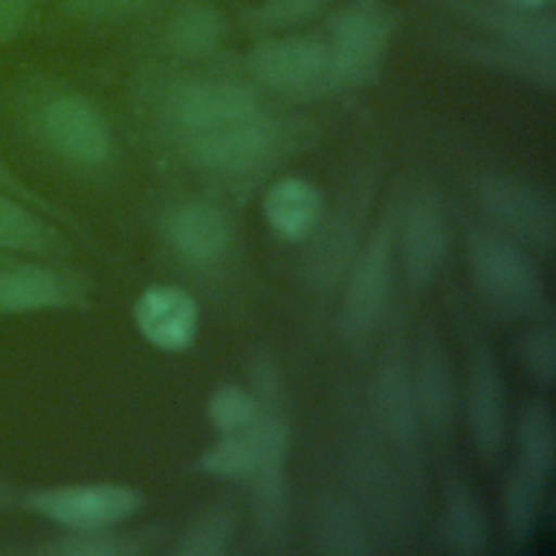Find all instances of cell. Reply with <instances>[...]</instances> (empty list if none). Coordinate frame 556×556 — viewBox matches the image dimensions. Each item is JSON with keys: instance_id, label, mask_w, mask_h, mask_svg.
<instances>
[{"instance_id": "35", "label": "cell", "mask_w": 556, "mask_h": 556, "mask_svg": "<svg viewBox=\"0 0 556 556\" xmlns=\"http://www.w3.org/2000/svg\"><path fill=\"white\" fill-rule=\"evenodd\" d=\"M0 191H7V193H11V195L22 198L24 202L33 204L35 208H39L41 213H46V215L52 217V219L59 217L56 211L50 208V204L46 202V198H41L33 187H28V185L17 176V172L9 165V161L4 159L2 152H0Z\"/></svg>"}, {"instance_id": "8", "label": "cell", "mask_w": 556, "mask_h": 556, "mask_svg": "<svg viewBox=\"0 0 556 556\" xmlns=\"http://www.w3.org/2000/svg\"><path fill=\"white\" fill-rule=\"evenodd\" d=\"M437 7L465 17L482 33L543 65L554 67L556 24L545 11H521L495 0H432Z\"/></svg>"}, {"instance_id": "30", "label": "cell", "mask_w": 556, "mask_h": 556, "mask_svg": "<svg viewBox=\"0 0 556 556\" xmlns=\"http://www.w3.org/2000/svg\"><path fill=\"white\" fill-rule=\"evenodd\" d=\"M258 410L261 402L256 400V395L237 384H226L217 389L208 400V419L219 434L241 432L252 424Z\"/></svg>"}, {"instance_id": "4", "label": "cell", "mask_w": 556, "mask_h": 556, "mask_svg": "<svg viewBox=\"0 0 556 556\" xmlns=\"http://www.w3.org/2000/svg\"><path fill=\"white\" fill-rule=\"evenodd\" d=\"M248 67L261 85L291 98H315L341 87L330 48L317 35L267 37L250 50Z\"/></svg>"}, {"instance_id": "5", "label": "cell", "mask_w": 556, "mask_h": 556, "mask_svg": "<svg viewBox=\"0 0 556 556\" xmlns=\"http://www.w3.org/2000/svg\"><path fill=\"white\" fill-rule=\"evenodd\" d=\"M393 282V228L384 219L352 258L339 306V330L354 348H363L384 313Z\"/></svg>"}, {"instance_id": "6", "label": "cell", "mask_w": 556, "mask_h": 556, "mask_svg": "<svg viewBox=\"0 0 556 556\" xmlns=\"http://www.w3.org/2000/svg\"><path fill=\"white\" fill-rule=\"evenodd\" d=\"M22 506L72 532H85L109 530L132 517L143 506V497L128 484L89 482L30 491Z\"/></svg>"}, {"instance_id": "31", "label": "cell", "mask_w": 556, "mask_h": 556, "mask_svg": "<svg viewBox=\"0 0 556 556\" xmlns=\"http://www.w3.org/2000/svg\"><path fill=\"white\" fill-rule=\"evenodd\" d=\"M46 552L63 554V556H124L141 552V545L135 536L111 534L104 530H85L74 532L70 536L59 539L56 543L48 545Z\"/></svg>"}, {"instance_id": "27", "label": "cell", "mask_w": 556, "mask_h": 556, "mask_svg": "<svg viewBox=\"0 0 556 556\" xmlns=\"http://www.w3.org/2000/svg\"><path fill=\"white\" fill-rule=\"evenodd\" d=\"M237 532V517L230 506H211L198 515L180 534L176 556H219L228 552Z\"/></svg>"}, {"instance_id": "21", "label": "cell", "mask_w": 556, "mask_h": 556, "mask_svg": "<svg viewBox=\"0 0 556 556\" xmlns=\"http://www.w3.org/2000/svg\"><path fill=\"white\" fill-rule=\"evenodd\" d=\"M169 243L191 261H213L230 239L226 215L204 202H191L176 208L167 222Z\"/></svg>"}, {"instance_id": "32", "label": "cell", "mask_w": 556, "mask_h": 556, "mask_svg": "<svg viewBox=\"0 0 556 556\" xmlns=\"http://www.w3.org/2000/svg\"><path fill=\"white\" fill-rule=\"evenodd\" d=\"M152 0H56V15L70 22H115L135 17L148 9Z\"/></svg>"}, {"instance_id": "2", "label": "cell", "mask_w": 556, "mask_h": 556, "mask_svg": "<svg viewBox=\"0 0 556 556\" xmlns=\"http://www.w3.org/2000/svg\"><path fill=\"white\" fill-rule=\"evenodd\" d=\"M467 258L476 289L508 317H536L547 306L541 276L517 241L497 228L467 226Z\"/></svg>"}, {"instance_id": "28", "label": "cell", "mask_w": 556, "mask_h": 556, "mask_svg": "<svg viewBox=\"0 0 556 556\" xmlns=\"http://www.w3.org/2000/svg\"><path fill=\"white\" fill-rule=\"evenodd\" d=\"M332 2L334 0H263L243 13V22L256 33H285L319 17Z\"/></svg>"}, {"instance_id": "17", "label": "cell", "mask_w": 556, "mask_h": 556, "mask_svg": "<svg viewBox=\"0 0 556 556\" xmlns=\"http://www.w3.org/2000/svg\"><path fill=\"white\" fill-rule=\"evenodd\" d=\"M67 241L54 219L17 195L0 191V252L28 256H56Z\"/></svg>"}, {"instance_id": "36", "label": "cell", "mask_w": 556, "mask_h": 556, "mask_svg": "<svg viewBox=\"0 0 556 556\" xmlns=\"http://www.w3.org/2000/svg\"><path fill=\"white\" fill-rule=\"evenodd\" d=\"M495 2H502L513 9H521V11H547L554 4V0H495Z\"/></svg>"}, {"instance_id": "22", "label": "cell", "mask_w": 556, "mask_h": 556, "mask_svg": "<svg viewBox=\"0 0 556 556\" xmlns=\"http://www.w3.org/2000/svg\"><path fill=\"white\" fill-rule=\"evenodd\" d=\"M315 239L308 250V276L317 287H332L354 258L358 239V215L350 204L341 206L324 226H315Z\"/></svg>"}, {"instance_id": "11", "label": "cell", "mask_w": 556, "mask_h": 556, "mask_svg": "<svg viewBox=\"0 0 556 556\" xmlns=\"http://www.w3.org/2000/svg\"><path fill=\"white\" fill-rule=\"evenodd\" d=\"M371 402L382 434L397 450L410 454L419 441L421 419L415 402L410 363L400 345H391L382 354L374 376Z\"/></svg>"}, {"instance_id": "19", "label": "cell", "mask_w": 556, "mask_h": 556, "mask_svg": "<svg viewBox=\"0 0 556 556\" xmlns=\"http://www.w3.org/2000/svg\"><path fill=\"white\" fill-rule=\"evenodd\" d=\"M311 543L330 556H363L371 552V536L356 506L337 493L324 495L311 519Z\"/></svg>"}, {"instance_id": "7", "label": "cell", "mask_w": 556, "mask_h": 556, "mask_svg": "<svg viewBox=\"0 0 556 556\" xmlns=\"http://www.w3.org/2000/svg\"><path fill=\"white\" fill-rule=\"evenodd\" d=\"M478 200L497 230L521 248L545 256L554 252V206L541 191L508 176H486L478 187Z\"/></svg>"}, {"instance_id": "15", "label": "cell", "mask_w": 556, "mask_h": 556, "mask_svg": "<svg viewBox=\"0 0 556 556\" xmlns=\"http://www.w3.org/2000/svg\"><path fill=\"white\" fill-rule=\"evenodd\" d=\"M132 317L137 330L154 348L165 352H182L195 341L200 311L195 300L185 289L154 285L137 298Z\"/></svg>"}, {"instance_id": "16", "label": "cell", "mask_w": 556, "mask_h": 556, "mask_svg": "<svg viewBox=\"0 0 556 556\" xmlns=\"http://www.w3.org/2000/svg\"><path fill=\"white\" fill-rule=\"evenodd\" d=\"M410 374L421 426L432 432H447L454 419L456 387L447 352L437 332H426L421 337Z\"/></svg>"}, {"instance_id": "12", "label": "cell", "mask_w": 556, "mask_h": 556, "mask_svg": "<svg viewBox=\"0 0 556 556\" xmlns=\"http://www.w3.org/2000/svg\"><path fill=\"white\" fill-rule=\"evenodd\" d=\"M256 96L230 80H195L180 87L172 102L169 115L182 137H193L224 124L258 113Z\"/></svg>"}, {"instance_id": "25", "label": "cell", "mask_w": 556, "mask_h": 556, "mask_svg": "<svg viewBox=\"0 0 556 556\" xmlns=\"http://www.w3.org/2000/svg\"><path fill=\"white\" fill-rule=\"evenodd\" d=\"M517 445H519V463L530 478H534L541 486H547L554 473L556 458V437H554V417L552 408L545 402H532L521 413L517 426Z\"/></svg>"}, {"instance_id": "3", "label": "cell", "mask_w": 556, "mask_h": 556, "mask_svg": "<svg viewBox=\"0 0 556 556\" xmlns=\"http://www.w3.org/2000/svg\"><path fill=\"white\" fill-rule=\"evenodd\" d=\"M395 24V11L384 0H350L330 17L324 39L341 87L369 83L380 72Z\"/></svg>"}, {"instance_id": "18", "label": "cell", "mask_w": 556, "mask_h": 556, "mask_svg": "<svg viewBox=\"0 0 556 556\" xmlns=\"http://www.w3.org/2000/svg\"><path fill=\"white\" fill-rule=\"evenodd\" d=\"M441 541L452 554H482L489 543V523L482 502L463 476H452L445 484L441 513Z\"/></svg>"}, {"instance_id": "29", "label": "cell", "mask_w": 556, "mask_h": 556, "mask_svg": "<svg viewBox=\"0 0 556 556\" xmlns=\"http://www.w3.org/2000/svg\"><path fill=\"white\" fill-rule=\"evenodd\" d=\"M198 469L213 478L250 480L256 471V463L243 432H230L222 434L211 447L202 452Z\"/></svg>"}, {"instance_id": "14", "label": "cell", "mask_w": 556, "mask_h": 556, "mask_svg": "<svg viewBox=\"0 0 556 556\" xmlns=\"http://www.w3.org/2000/svg\"><path fill=\"white\" fill-rule=\"evenodd\" d=\"M467 421L473 447L486 463L497 460L506 437V389L493 354H471L467 374Z\"/></svg>"}, {"instance_id": "9", "label": "cell", "mask_w": 556, "mask_h": 556, "mask_svg": "<svg viewBox=\"0 0 556 556\" xmlns=\"http://www.w3.org/2000/svg\"><path fill=\"white\" fill-rule=\"evenodd\" d=\"M276 126L263 111L187 137L191 159L215 174H243L261 165L276 148Z\"/></svg>"}, {"instance_id": "10", "label": "cell", "mask_w": 556, "mask_h": 556, "mask_svg": "<svg viewBox=\"0 0 556 556\" xmlns=\"http://www.w3.org/2000/svg\"><path fill=\"white\" fill-rule=\"evenodd\" d=\"M85 287L78 276L33 261L0 263V315H26L80 306Z\"/></svg>"}, {"instance_id": "26", "label": "cell", "mask_w": 556, "mask_h": 556, "mask_svg": "<svg viewBox=\"0 0 556 556\" xmlns=\"http://www.w3.org/2000/svg\"><path fill=\"white\" fill-rule=\"evenodd\" d=\"M543 486L517 465L508 471L502 489V519L513 545H523L532 539L539 523Z\"/></svg>"}, {"instance_id": "37", "label": "cell", "mask_w": 556, "mask_h": 556, "mask_svg": "<svg viewBox=\"0 0 556 556\" xmlns=\"http://www.w3.org/2000/svg\"><path fill=\"white\" fill-rule=\"evenodd\" d=\"M4 261H11V256L4 254V252H0V263H4Z\"/></svg>"}, {"instance_id": "33", "label": "cell", "mask_w": 556, "mask_h": 556, "mask_svg": "<svg viewBox=\"0 0 556 556\" xmlns=\"http://www.w3.org/2000/svg\"><path fill=\"white\" fill-rule=\"evenodd\" d=\"M521 358L528 374L549 387L556 371V332L552 324H541L526 334L521 343Z\"/></svg>"}, {"instance_id": "13", "label": "cell", "mask_w": 556, "mask_h": 556, "mask_svg": "<svg viewBox=\"0 0 556 556\" xmlns=\"http://www.w3.org/2000/svg\"><path fill=\"white\" fill-rule=\"evenodd\" d=\"M447 250V224L443 208L430 191L415 193L400 222V254L406 280L415 289L432 282Z\"/></svg>"}, {"instance_id": "34", "label": "cell", "mask_w": 556, "mask_h": 556, "mask_svg": "<svg viewBox=\"0 0 556 556\" xmlns=\"http://www.w3.org/2000/svg\"><path fill=\"white\" fill-rule=\"evenodd\" d=\"M50 0H0V48L28 35Z\"/></svg>"}, {"instance_id": "1", "label": "cell", "mask_w": 556, "mask_h": 556, "mask_svg": "<svg viewBox=\"0 0 556 556\" xmlns=\"http://www.w3.org/2000/svg\"><path fill=\"white\" fill-rule=\"evenodd\" d=\"M26 126L50 154L74 167H100L113 150L106 117L78 91L54 87L35 91L26 100Z\"/></svg>"}, {"instance_id": "24", "label": "cell", "mask_w": 556, "mask_h": 556, "mask_svg": "<svg viewBox=\"0 0 556 556\" xmlns=\"http://www.w3.org/2000/svg\"><path fill=\"white\" fill-rule=\"evenodd\" d=\"M167 43L182 59L208 56L224 37V17L206 0L180 4L167 24Z\"/></svg>"}, {"instance_id": "23", "label": "cell", "mask_w": 556, "mask_h": 556, "mask_svg": "<svg viewBox=\"0 0 556 556\" xmlns=\"http://www.w3.org/2000/svg\"><path fill=\"white\" fill-rule=\"evenodd\" d=\"M254 541L263 552H280L289 536V489L282 469L250 478Z\"/></svg>"}, {"instance_id": "20", "label": "cell", "mask_w": 556, "mask_h": 556, "mask_svg": "<svg viewBox=\"0 0 556 556\" xmlns=\"http://www.w3.org/2000/svg\"><path fill=\"white\" fill-rule=\"evenodd\" d=\"M321 208L324 202L317 187L298 176L276 180L263 200V213L271 230L291 241L313 235L321 219Z\"/></svg>"}]
</instances>
